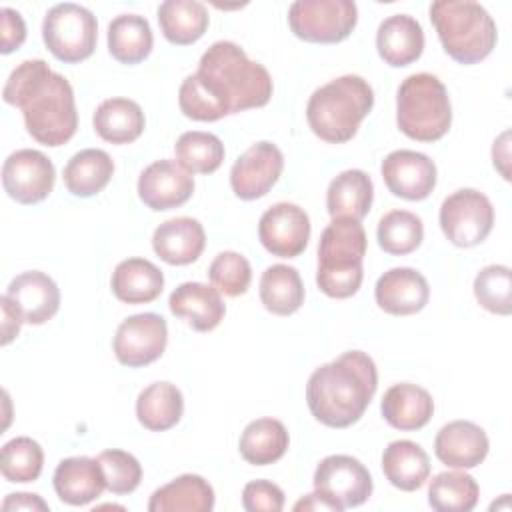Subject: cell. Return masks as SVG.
Returning <instances> with one entry per match:
<instances>
[{
  "label": "cell",
  "mask_w": 512,
  "mask_h": 512,
  "mask_svg": "<svg viewBox=\"0 0 512 512\" xmlns=\"http://www.w3.org/2000/svg\"><path fill=\"white\" fill-rule=\"evenodd\" d=\"M378 56L392 68L416 62L424 50V30L414 16L392 14L384 18L376 32Z\"/></svg>",
  "instance_id": "603a6c76"
},
{
  "label": "cell",
  "mask_w": 512,
  "mask_h": 512,
  "mask_svg": "<svg viewBox=\"0 0 512 512\" xmlns=\"http://www.w3.org/2000/svg\"><path fill=\"white\" fill-rule=\"evenodd\" d=\"M366 232L358 220L332 218L318 242L316 284L330 298H350L364 278L362 260L366 254Z\"/></svg>",
  "instance_id": "5b68a950"
},
{
  "label": "cell",
  "mask_w": 512,
  "mask_h": 512,
  "mask_svg": "<svg viewBox=\"0 0 512 512\" xmlns=\"http://www.w3.org/2000/svg\"><path fill=\"white\" fill-rule=\"evenodd\" d=\"M474 296L478 304L498 316L512 312V272L504 264L484 266L474 278Z\"/></svg>",
  "instance_id": "60d3db41"
},
{
  "label": "cell",
  "mask_w": 512,
  "mask_h": 512,
  "mask_svg": "<svg viewBox=\"0 0 512 512\" xmlns=\"http://www.w3.org/2000/svg\"><path fill=\"white\" fill-rule=\"evenodd\" d=\"M440 228L458 248L482 244L494 226V208L486 194L460 188L444 198L440 206Z\"/></svg>",
  "instance_id": "30bf717a"
},
{
  "label": "cell",
  "mask_w": 512,
  "mask_h": 512,
  "mask_svg": "<svg viewBox=\"0 0 512 512\" xmlns=\"http://www.w3.org/2000/svg\"><path fill=\"white\" fill-rule=\"evenodd\" d=\"M184 412L180 388L172 382H152L136 398V418L152 432H164L176 426Z\"/></svg>",
  "instance_id": "1f68e13d"
},
{
  "label": "cell",
  "mask_w": 512,
  "mask_h": 512,
  "mask_svg": "<svg viewBox=\"0 0 512 512\" xmlns=\"http://www.w3.org/2000/svg\"><path fill=\"white\" fill-rule=\"evenodd\" d=\"M314 490L332 500L340 510L364 504L372 496V476L354 456L332 454L314 470Z\"/></svg>",
  "instance_id": "8fae6325"
},
{
  "label": "cell",
  "mask_w": 512,
  "mask_h": 512,
  "mask_svg": "<svg viewBox=\"0 0 512 512\" xmlns=\"http://www.w3.org/2000/svg\"><path fill=\"white\" fill-rule=\"evenodd\" d=\"M192 192L194 178L176 160H156L138 178L140 200L156 212L186 204Z\"/></svg>",
  "instance_id": "e0dca14e"
},
{
  "label": "cell",
  "mask_w": 512,
  "mask_h": 512,
  "mask_svg": "<svg viewBox=\"0 0 512 512\" xmlns=\"http://www.w3.org/2000/svg\"><path fill=\"white\" fill-rule=\"evenodd\" d=\"M0 24H2V42H0V52L10 54L18 50L24 40H26V24L20 12L14 8H0Z\"/></svg>",
  "instance_id": "f6af8a7d"
},
{
  "label": "cell",
  "mask_w": 512,
  "mask_h": 512,
  "mask_svg": "<svg viewBox=\"0 0 512 512\" xmlns=\"http://www.w3.org/2000/svg\"><path fill=\"white\" fill-rule=\"evenodd\" d=\"M488 448L490 442L484 428L470 420L448 422L434 438L436 458L450 468H476L488 456Z\"/></svg>",
  "instance_id": "d6986e66"
},
{
  "label": "cell",
  "mask_w": 512,
  "mask_h": 512,
  "mask_svg": "<svg viewBox=\"0 0 512 512\" xmlns=\"http://www.w3.org/2000/svg\"><path fill=\"white\" fill-rule=\"evenodd\" d=\"M0 304H2V346H6L18 336L24 320L18 308L14 306V302L6 294L0 298Z\"/></svg>",
  "instance_id": "bcb514c9"
},
{
  "label": "cell",
  "mask_w": 512,
  "mask_h": 512,
  "mask_svg": "<svg viewBox=\"0 0 512 512\" xmlns=\"http://www.w3.org/2000/svg\"><path fill=\"white\" fill-rule=\"evenodd\" d=\"M208 22V10L198 0H166L158 6L160 30L164 38L176 46H188L200 40Z\"/></svg>",
  "instance_id": "d6a6232c"
},
{
  "label": "cell",
  "mask_w": 512,
  "mask_h": 512,
  "mask_svg": "<svg viewBox=\"0 0 512 512\" xmlns=\"http://www.w3.org/2000/svg\"><path fill=\"white\" fill-rule=\"evenodd\" d=\"M110 286L124 304H148L162 294L164 274L146 258H126L114 268Z\"/></svg>",
  "instance_id": "484cf974"
},
{
  "label": "cell",
  "mask_w": 512,
  "mask_h": 512,
  "mask_svg": "<svg viewBox=\"0 0 512 512\" xmlns=\"http://www.w3.org/2000/svg\"><path fill=\"white\" fill-rule=\"evenodd\" d=\"M98 462L104 470L106 488L112 494H130L142 480V466L136 456L124 450H104L98 454Z\"/></svg>",
  "instance_id": "7bdbcfd3"
},
{
  "label": "cell",
  "mask_w": 512,
  "mask_h": 512,
  "mask_svg": "<svg viewBox=\"0 0 512 512\" xmlns=\"http://www.w3.org/2000/svg\"><path fill=\"white\" fill-rule=\"evenodd\" d=\"M430 22L444 52L464 66L484 60L498 40L496 22L484 6L472 0L432 2Z\"/></svg>",
  "instance_id": "8992f818"
},
{
  "label": "cell",
  "mask_w": 512,
  "mask_h": 512,
  "mask_svg": "<svg viewBox=\"0 0 512 512\" xmlns=\"http://www.w3.org/2000/svg\"><path fill=\"white\" fill-rule=\"evenodd\" d=\"M396 124L416 142H436L450 130L452 106L438 76L418 72L404 78L396 94Z\"/></svg>",
  "instance_id": "52a82bcc"
},
{
  "label": "cell",
  "mask_w": 512,
  "mask_h": 512,
  "mask_svg": "<svg viewBox=\"0 0 512 512\" xmlns=\"http://www.w3.org/2000/svg\"><path fill=\"white\" fill-rule=\"evenodd\" d=\"M114 174V162L100 148L76 152L64 166V186L78 198H90L102 192Z\"/></svg>",
  "instance_id": "4dcf8cb0"
},
{
  "label": "cell",
  "mask_w": 512,
  "mask_h": 512,
  "mask_svg": "<svg viewBox=\"0 0 512 512\" xmlns=\"http://www.w3.org/2000/svg\"><path fill=\"white\" fill-rule=\"evenodd\" d=\"M154 36L148 20L138 14H120L108 24V50L120 64H138L152 52Z\"/></svg>",
  "instance_id": "e575fe53"
},
{
  "label": "cell",
  "mask_w": 512,
  "mask_h": 512,
  "mask_svg": "<svg viewBox=\"0 0 512 512\" xmlns=\"http://www.w3.org/2000/svg\"><path fill=\"white\" fill-rule=\"evenodd\" d=\"M294 510L300 512V510H312V512H318V510H330V512H342L332 500H328L324 494L320 492H312V494H306L304 498H300L296 504H294Z\"/></svg>",
  "instance_id": "681fc988"
},
{
  "label": "cell",
  "mask_w": 512,
  "mask_h": 512,
  "mask_svg": "<svg viewBox=\"0 0 512 512\" xmlns=\"http://www.w3.org/2000/svg\"><path fill=\"white\" fill-rule=\"evenodd\" d=\"M242 506L248 512H280L284 508V492L270 480H252L242 490Z\"/></svg>",
  "instance_id": "ee69618b"
},
{
  "label": "cell",
  "mask_w": 512,
  "mask_h": 512,
  "mask_svg": "<svg viewBox=\"0 0 512 512\" xmlns=\"http://www.w3.org/2000/svg\"><path fill=\"white\" fill-rule=\"evenodd\" d=\"M272 90V78L262 64L250 60L238 44L218 40L202 54L198 70L182 80L178 104L186 118L216 122L266 106Z\"/></svg>",
  "instance_id": "6da1fadb"
},
{
  "label": "cell",
  "mask_w": 512,
  "mask_h": 512,
  "mask_svg": "<svg viewBox=\"0 0 512 512\" xmlns=\"http://www.w3.org/2000/svg\"><path fill=\"white\" fill-rule=\"evenodd\" d=\"M290 444L286 426L276 418L252 420L240 434L238 450L248 464L268 466L278 462Z\"/></svg>",
  "instance_id": "836d02e7"
},
{
  "label": "cell",
  "mask_w": 512,
  "mask_h": 512,
  "mask_svg": "<svg viewBox=\"0 0 512 512\" xmlns=\"http://www.w3.org/2000/svg\"><path fill=\"white\" fill-rule=\"evenodd\" d=\"M168 344L166 320L156 312H142L120 322L112 348L116 360L128 368L156 362Z\"/></svg>",
  "instance_id": "7c38bea8"
},
{
  "label": "cell",
  "mask_w": 512,
  "mask_h": 512,
  "mask_svg": "<svg viewBox=\"0 0 512 512\" xmlns=\"http://www.w3.org/2000/svg\"><path fill=\"white\" fill-rule=\"evenodd\" d=\"M52 484L62 502L70 506H84L104 492L106 478L98 458L72 456L60 460L54 470Z\"/></svg>",
  "instance_id": "44dd1931"
},
{
  "label": "cell",
  "mask_w": 512,
  "mask_h": 512,
  "mask_svg": "<svg viewBox=\"0 0 512 512\" xmlns=\"http://www.w3.org/2000/svg\"><path fill=\"white\" fill-rule=\"evenodd\" d=\"M168 306L174 316L186 320L198 332L214 330L226 314V304L220 292L202 282H184L176 286Z\"/></svg>",
  "instance_id": "cb8c5ba5"
},
{
  "label": "cell",
  "mask_w": 512,
  "mask_h": 512,
  "mask_svg": "<svg viewBox=\"0 0 512 512\" xmlns=\"http://www.w3.org/2000/svg\"><path fill=\"white\" fill-rule=\"evenodd\" d=\"M258 238L272 256L296 258L308 246L310 218L298 204L278 202L260 216Z\"/></svg>",
  "instance_id": "5bb4252c"
},
{
  "label": "cell",
  "mask_w": 512,
  "mask_h": 512,
  "mask_svg": "<svg viewBox=\"0 0 512 512\" xmlns=\"http://www.w3.org/2000/svg\"><path fill=\"white\" fill-rule=\"evenodd\" d=\"M260 300L276 316H290L304 304L300 272L288 264H272L260 278Z\"/></svg>",
  "instance_id": "d590c367"
},
{
  "label": "cell",
  "mask_w": 512,
  "mask_h": 512,
  "mask_svg": "<svg viewBox=\"0 0 512 512\" xmlns=\"http://www.w3.org/2000/svg\"><path fill=\"white\" fill-rule=\"evenodd\" d=\"M56 170L52 160L32 148L12 152L2 166L4 192L20 204H38L54 188Z\"/></svg>",
  "instance_id": "4fadbf2b"
},
{
  "label": "cell",
  "mask_w": 512,
  "mask_h": 512,
  "mask_svg": "<svg viewBox=\"0 0 512 512\" xmlns=\"http://www.w3.org/2000/svg\"><path fill=\"white\" fill-rule=\"evenodd\" d=\"M208 278L220 294L236 298L250 288L252 268H250V262L240 252L226 250L212 260L208 268Z\"/></svg>",
  "instance_id": "b9f144b4"
},
{
  "label": "cell",
  "mask_w": 512,
  "mask_h": 512,
  "mask_svg": "<svg viewBox=\"0 0 512 512\" xmlns=\"http://www.w3.org/2000/svg\"><path fill=\"white\" fill-rule=\"evenodd\" d=\"M2 98L22 110L28 134L44 146H62L76 134L74 90L40 58L24 60L10 72Z\"/></svg>",
  "instance_id": "7a4b0ae2"
},
{
  "label": "cell",
  "mask_w": 512,
  "mask_h": 512,
  "mask_svg": "<svg viewBox=\"0 0 512 512\" xmlns=\"http://www.w3.org/2000/svg\"><path fill=\"white\" fill-rule=\"evenodd\" d=\"M44 466L42 446L28 438L16 436L2 446L0 454V472L8 482H34L38 480Z\"/></svg>",
  "instance_id": "ab89813d"
},
{
  "label": "cell",
  "mask_w": 512,
  "mask_h": 512,
  "mask_svg": "<svg viewBox=\"0 0 512 512\" xmlns=\"http://www.w3.org/2000/svg\"><path fill=\"white\" fill-rule=\"evenodd\" d=\"M374 200V184L364 170L340 172L326 190V208L332 218L362 220L368 216Z\"/></svg>",
  "instance_id": "83f0119b"
},
{
  "label": "cell",
  "mask_w": 512,
  "mask_h": 512,
  "mask_svg": "<svg viewBox=\"0 0 512 512\" xmlns=\"http://www.w3.org/2000/svg\"><path fill=\"white\" fill-rule=\"evenodd\" d=\"M92 126L110 144H130L144 132L146 118L138 102L130 98H108L96 108Z\"/></svg>",
  "instance_id": "f546056e"
},
{
  "label": "cell",
  "mask_w": 512,
  "mask_h": 512,
  "mask_svg": "<svg viewBox=\"0 0 512 512\" xmlns=\"http://www.w3.org/2000/svg\"><path fill=\"white\" fill-rule=\"evenodd\" d=\"M478 482L466 472H440L428 486V504L438 512H470L478 504Z\"/></svg>",
  "instance_id": "8d00e7d4"
},
{
  "label": "cell",
  "mask_w": 512,
  "mask_h": 512,
  "mask_svg": "<svg viewBox=\"0 0 512 512\" xmlns=\"http://www.w3.org/2000/svg\"><path fill=\"white\" fill-rule=\"evenodd\" d=\"M376 240L386 254L406 256L422 244L424 224L408 210H390L378 220Z\"/></svg>",
  "instance_id": "f35d334b"
},
{
  "label": "cell",
  "mask_w": 512,
  "mask_h": 512,
  "mask_svg": "<svg viewBox=\"0 0 512 512\" xmlns=\"http://www.w3.org/2000/svg\"><path fill=\"white\" fill-rule=\"evenodd\" d=\"M510 132L504 130L496 140H494V146H492V162H494V168L502 174L504 180H510V170H508V162H510Z\"/></svg>",
  "instance_id": "c3c4849f"
},
{
  "label": "cell",
  "mask_w": 512,
  "mask_h": 512,
  "mask_svg": "<svg viewBox=\"0 0 512 512\" xmlns=\"http://www.w3.org/2000/svg\"><path fill=\"white\" fill-rule=\"evenodd\" d=\"M2 510H48V504L38 496V494H30V492H16V494H8L2 500Z\"/></svg>",
  "instance_id": "7dc6e473"
},
{
  "label": "cell",
  "mask_w": 512,
  "mask_h": 512,
  "mask_svg": "<svg viewBox=\"0 0 512 512\" xmlns=\"http://www.w3.org/2000/svg\"><path fill=\"white\" fill-rule=\"evenodd\" d=\"M42 38L54 58L76 64L92 56L98 40L96 16L74 2L52 6L42 22Z\"/></svg>",
  "instance_id": "ba28073f"
},
{
  "label": "cell",
  "mask_w": 512,
  "mask_h": 512,
  "mask_svg": "<svg viewBox=\"0 0 512 512\" xmlns=\"http://www.w3.org/2000/svg\"><path fill=\"white\" fill-rule=\"evenodd\" d=\"M214 508V490L198 474H182L152 492L150 512H210Z\"/></svg>",
  "instance_id": "f1b7e54d"
},
{
  "label": "cell",
  "mask_w": 512,
  "mask_h": 512,
  "mask_svg": "<svg viewBox=\"0 0 512 512\" xmlns=\"http://www.w3.org/2000/svg\"><path fill=\"white\" fill-rule=\"evenodd\" d=\"M358 22L352 0H296L288 10L292 34L312 44H336L346 40Z\"/></svg>",
  "instance_id": "9c48e42d"
},
{
  "label": "cell",
  "mask_w": 512,
  "mask_h": 512,
  "mask_svg": "<svg viewBox=\"0 0 512 512\" xmlns=\"http://www.w3.org/2000/svg\"><path fill=\"white\" fill-rule=\"evenodd\" d=\"M386 188L404 200L418 202L432 194L436 186V164L416 150H394L380 166Z\"/></svg>",
  "instance_id": "2e32d148"
},
{
  "label": "cell",
  "mask_w": 512,
  "mask_h": 512,
  "mask_svg": "<svg viewBox=\"0 0 512 512\" xmlns=\"http://www.w3.org/2000/svg\"><path fill=\"white\" fill-rule=\"evenodd\" d=\"M176 162L190 174H212L224 162V144L216 134L190 130L174 144Z\"/></svg>",
  "instance_id": "74e56055"
},
{
  "label": "cell",
  "mask_w": 512,
  "mask_h": 512,
  "mask_svg": "<svg viewBox=\"0 0 512 512\" xmlns=\"http://www.w3.org/2000/svg\"><path fill=\"white\" fill-rule=\"evenodd\" d=\"M376 304L392 316H410L420 312L430 298L428 280L414 268H390L374 286Z\"/></svg>",
  "instance_id": "ac0fdd59"
},
{
  "label": "cell",
  "mask_w": 512,
  "mask_h": 512,
  "mask_svg": "<svg viewBox=\"0 0 512 512\" xmlns=\"http://www.w3.org/2000/svg\"><path fill=\"white\" fill-rule=\"evenodd\" d=\"M376 388L374 360L362 350H348L310 374L306 404L320 424L348 428L364 416Z\"/></svg>",
  "instance_id": "3957f363"
},
{
  "label": "cell",
  "mask_w": 512,
  "mask_h": 512,
  "mask_svg": "<svg viewBox=\"0 0 512 512\" xmlns=\"http://www.w3.org/2000/svg\"><path fill=\"white\" fill-rule=\"evenodd\" d=\"M380 410L392 428L412 432L430 422L434 414V400L426 388L412 382H400L384 392Z\"/></svg>",
  "instance_id": "d4e9b609"
},
{
  "label": "cell",
  "mask_w": 512,
  "mask_h": 512,
  "mask_svg": "<svg viewBox=\"0 0 512 512\" xmlns=\"http://www.w3.org/2000/svg\"><path fill=\"white\" fill-rule=\"evenodd\" d=\"M6 296L14 302L26 324H44L60 308V290L56 282L40 272L28 270L10 280Z\"/></svg>",
  "instance_id": "ffe728a7"
},
{
  "label": "cell",
  "mask_w": 512,
  "mask_h": 512,
  "mask_svg": "<svg viewBox=\"0 0 512 512\" xmlns=\"http://www.w3.org/2000/svg\"><path fill=\"white\" fill-rule=\"evenodd\" d=\"M284 170V156L272 142L252 144L230 170L232 192L240 200H256L266 196Z\"/></svg>",
  "instance_id": "9a60e30c"
},
{
  "label": "cell",
  "mask_w": 512,
  "mask_h": 512,
  "mask_svg": "<svg viewBox=\"0 0 512 512\" xmlns=\"http://www.w3.org/2000/svg\"><path fill=\"white\" fill-rule=\"evenodd\" d=\"M206 234L196 218L180 216L162 222L152 234V248L160 260L172 266H186L200 258Z\"/></svg>",
  "instance_id": "7402d4cb"
},
{
  "label": "cell",
  "mask_w": 512,
  "mask_h": 512,
  "mask_svg": "<svg viewBox=\"0 0 512 512\" xmlns=\"http://www.w3.org/2000/svg\"><path fill=\"white\" fill-rule=\"evenodd\" d=\"M372 106V86L362 76L346 74L312 92L306 104V120L320 140L344 144L358 132Z\"/></svg>",
  "instance_id": "277c9868"
},
{
  "label": "cell",
  "mask_w": 512,
  "mask_h": 512,
  "mask_svg": "<svg viewBox=\"0 0 512 512\" xmlns=\"http://www.w3.org/2000/svg\"><path fill=\"white\" fill-rule=\"evenodd\" d=\"M382 472L394 488L414 492L422 488L430 476V458L420 444L394 440L382 452Z\"/></svg>",
  "instance_id": "4316f807"
}]
</instances>
